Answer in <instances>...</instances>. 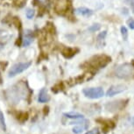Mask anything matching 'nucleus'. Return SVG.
Returning <instances> with one entry per match:
<instances>
[{"label":"nucleus","instance_id":"nucleus-15","mask_svg":"<svg viewBox=\"0 0 134 134\" xmlns=\"http://www.w3.org/2000/svg\"><path fill=\"white\" fill-rule=\"evenodd\" d=\"M34 41V39H32V36L31 34H27L25 38L23 39V43H22V45H23V47H27L29 46L31 43Z\"/></svg>","mask_w":134,"mask_h":134},{"label":"nucleus","instance_id":"nucleus-1","mask_svg":"<svg viewBox=\"0 0 134 134\" xmlns=\"http://www.w3.org/2000/svg\"><path fill=\"white\" fill-rule=\"evenodd\" d=\"M110 62L111 58L108 55H96V56H93L88 62H86L84 65H87V68H90L93 69H100L106 67Z\"/></svg>","mask_w":134,"mask_h":134},{"label":"nucleus","instance_id":"nucleus-24","mask_svg":"<svg viewBox=\"0 0 134 134\" xmlns=\"http://www.w3.org/2000/svg\"><path fill=\"white\" fill-rule=\"evenodd\" d=\"M97 129H93L92 131H88L85 134H97Z\"/></svg>","mask_w":134,"mask_h":134},{"label":"nucleus","instance_id":"nucleus-18","mask_svg":"<svg viewBox=\"0 0 134 134\" xmlns=\"http://www.w3.org/2000/svg\"><path fill=\"white\" fill-rule=\"evenodd\" d=\"M0 125H1L2 129L4 131L6 130V125H5V121H4V114L2 112V110H0Z\"/></svg>","mask_w":134,"mask_h":134},{"label":"nucleus","instance_id":"nucleus-4","mask_svg":"<svg viewBox=\"0 0 134 134\" xmlns=\"http://www.w3.org/2000/svg\"><path fill=\"white\" fill-rule=\"evenodd\" d=\"M71 8L69 0H55L54 9L58 14L66 15Z\"/></svg>","mask_w":134,"mask_h":134},{"label":"nucleus","instance_id":"nucleus-11","mask_svg":"<svg viewBox=\"0 0 134 134\" xmlns=\"http://www.w3.org/2000/svg\"><path fill=\"white\" fill-rule=\"evenodd\" d=\"M88 127V121L84 120V122H83L82 125H77L73 128V132L75 134H79L82 132V131L86 130Z\"/></svg>","mask_w":134,"mask_h":134},{"label":"nucleus","instance_id":"nucleus-9","mask_svg":"<svg viewBox=\"0 0 134 134\" xmlns=\"http://www.w3.org/2000/svg\"><path fill=\"white\" fill-rule=\"evenodd\" d=\"M98 122H101V125H103V127L104 128V132L106 133L108 131V130L115 127V123L111 120L109 119H97Z\"/></svg>","mask_w":134,"mask_h":134},{"label":"nucleus","instance_id":"nucleus-10","mask_svg":"<svg viewBox=\"0 0 134 134\" xmlns=\"http://www.w3.org/2000/svg\"><path fill=\"white\" fill-rule=\"evenodd\" d=\"M49 100H50V97H49V95L47 94V90L46 88H42L39 94V97H38V101H39L40 103H47V102H48Z\"/></svg>","mask_w":134,"mask_h":134},{"label":"nucleus","instance_id":"nucleus-19","mask_svg":"<svg viewBox=\"0 0 134 134\" xmlns=\"http://www.w3.org/2000/svg\"><path fill=\"white\" fill-rule=\"evenodd\" d=\"M121 32H122V36L124 38L125 40H127V38H128V32H127V29L126 27L125 26H122L121 27Z\"/></svg>","mask_w":134,"mask_h":134},{"label":"nucleus","instance_id":"nucleus-5","mask_svg":"<svg viewBox=\"0 0 134 134\" xmlns=\"http://www.w3.org/2000/svg\"><path fill=\"white\" fill-rule=\"evenodd\" d=\"M82 92L86 97L90 98V99H97V98H101L103 95H104L103 88H101V87L84 88Z\"/></svg>","mask_w":134,"mask_h":134},{"label":"nucleus","instance_id":"nucleus-7","mask_svg":"<svg viewBox=\"0 0 134 134\" xmlns=\"http://www.w3.org/2000/svg\"><path fill=\"white\" fill-rule=\"evenodd\" d=\"M126 90V86L124 84H118V85H113L109 88L106 96L107 97H113V96L120 94V93L124 92Z\"/></svg>","mask_w":134,"mask_h":134},{"label":"nucleus","instance_id":"nucleus-23","mask_svg":"<svg viewBox=\"0 0 134 134\" xmlns=\"http://www.w3.org/2000/svg\"><path fill=\"white\" fill-rule=\"evenodd\" d=\"M106 36V31L104 32H101V34L98 35V37H97V39L98 40H103L104 39V37Z\"/></svg>","mask_w":134,"mask_h":134},{"label":"nucleus","instance_id":"nucleus-2","mask_svg":"<svg viewBox=\"0 0 134 134\" xmlns=\"http://www.w3.org/2000/svg\"><path fill=\"white\" fill-rule=\"evenodd\" d=\"M116 76L121 79H127V78L133 77L134 75V67L132 64L125 63L118 67V69L115 71Z\"/></svg>","mask_w":134,"mask_h":134},{"label":"nucleus","instance_id":"nucleus-22","mask_svg":"<svg viewBox=\"0 0 134 134\" xmlns=\"http://www.w3.org/2000/svg\"><path fill=\"white\" fill-rule=\"evenodd\" d=\"M127 24H128V26L131 29L134 30V19H129L127 21Z\"/></svg>","mask_w":134,"mask_h":134},{"label":"nucleus","instance_id":"nucleus-12","mask_svg":"<svg viewBox=\"0 0 134 134\" xmlns=\"http://www.w3.org/2000/svg\"><path fill=\"white\" fill-rule=\"evenodd\" d=\"M75 13L78 14V15H82V16H90L93 12L91 11L90 9H88V8H85V7H79L75 10Z\"/></svg>","mask_w":134,"mask_h":134},{"label":"nucleus","instance_id":"nucleus-17","mask_svg":"<svg viewBox=\"0 0 134 134\" xmlns=\"http://www.w3.org/2000/svg\"><path fill=\"white\" fill-rule=\"evenodd\" d=\"M12 24L15 25L17 28H18V29H19V31H21V28H22V24H21V21H20V20H19V18L14 17L13 19H12Z\"/></svg>","mask_w":134,"mask_h":134},{"label":"nucleus","instance_id":"nucleus-3","mask_svg":"<svg viewBox=\"0 0 134 134\" xmlns=\"http://www.w3.org/2000/svg\"><path fill=\"white\" fill-rule=\"evenodd\" d=\"M31 64H32L31 62H19V63H17V64L13 65L11 68V69L9 70L8 76L13 77L15 75L24 72L25 70H26L30 66H31Z\"/></svg>","mask_w":134,"mask_h":134},{"label":"nucleus","instance_id":"nucleus-26","mask_svg":"<svg viewBox=\"0 0 134 134\" xmlns=\"http://www.w3.org/2000/svg\"><path fill=\"white\" fill-rule=\"evenodd\" d=\"M3 48H4V44H3V43L0 42V50H2Z\"/></svg>","mask_w":134,"mask_h":134},{"label":"nucleus","instance_id":"nucleus-27","mask_svg":"<svg viewBox=\"0 0 134 134\" xmlns=\"http://www.w3.org/2000/svg\"><path fill=\"white\" fill-rule=\"evenodd\" d=\"M132 66H133V67H134V62H132Z\"/></svg>","mask_w":134,"mask_h":134},{"label":"nucleus","instance_id":"nucleus-25","mask_svg":"<svg viewBox=\"0 0 134 134\" xmlns=\"http://www.w3.org/2000/svg\"><path fill=\"white\" fill-rule=\"evenodd\" d=\"M126 2H128V3L130 4V5H131L133 12H134V0H126Z\"/></svg>","mask_w":134,"mask_h":134},{"label":"nucleus","instance_id":"nucleus-20","mask_svg":"<svg viewBox=\"0 0 134 134\" xmlns=\"http://www.w3.org/2000/svg\"><path fill=\"white\" fill-rule=\"evenodd\" d=\"M100 28H101V26L99 24H95L90 26V28H88V30H90V32H96V31H98Z\"/></svg>","mask_w":134,"mask_h":134},{"label":"nucleus","instance_id":"nucleus-21","mask_svg":"<svg viewBox=\"0 0 134 134\" xmlns=\"http://www.w3.org/2000/svg\"><path fill=\"white\" fill-rule=\"evenodd\" d=\"M34 16V11L32 9H28L26 12V17L28 19H32Z\"/></svg>","mask_w":134,"mask_h":134},{"label":"nucleus","instance_id":"nucleus-8","mask_svg":"<svg viewBox=\"0 0 134 134\" xmlns=\"http://www.w3.org/2000/svg\"><path fill=\"white\" fill-rule=\"evenodd\" d=\"M79 51L77 48H70V47H65V48L62 49V55L64 56L65 58H68V59H69V58H72L74 55L76 54V53Z\"/></svg>","mask_w":134,"mask_h":134},{"label":"nucleus","instance_id":"nucleus-6","mask_svg":"<svg viewBox=\"0 0 134 134\" xmlns=\"http://www.w3.org/2000/svg\"><path fill=\"white\" fill-rule=\"evenodd\" d=\"M124 103L125 102L122 100L115 101V102H110V103H109L105 105V108L107 110L114 112V111H118V110H122V109L125 107V103Z\"/></svg>","mask_w":134,"mask_h":134},{"label":"nucleus","instance_id":"nucleus-16","mask_svg":"<svg viewBox=\"0 0 134 134\" xmlns=\"http://www.w3.org/2000/svg\"><path fill=\"white\" fill-rule=\"evenodd\" d=\"M63 88H64V85H63V82H59L58 84H56L55 86L52 88V90L55 93L59 92V91H62L63 90Z\"/></svg>","mask_w":134,"mask_h":134},{"label":"nucleus","instance_id":"nucleus-13","mask_svg":"<svg viewBox=\"0 0 134 134\" xmlns=\"http://www.w3.org/2000/svg\"><path fill=\"white\" fill-rule=\"evenodd\" d=\"M64 116L66 118H73V119H78V118H83V115L80 114L78 112H68L64 113Z\"/></svg>","mask_w":134,"mask_h":134},{"label":"nucleus","instance_id":"nucleus-14","mask_svg":"<svg viewBox=\"0 0 134 134\" xmlns=\"http://www.w3.org/2000/svg\"><path fill=\"white\" fill-rule=\"evenodd\" d=\"M28 113L27 112H19V114H18L17 116V119L19 121V122H21V123H24V122H26V121L28 119Z\"/></svg>","mask_w":134,"mask_h":134}]
</instances>
